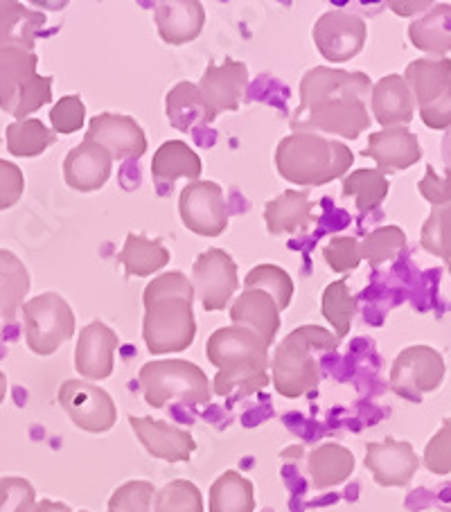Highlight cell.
Returning a JSON list of instances; mask_svg holds the SVG:
<instances>
[{"label": "cell", "mask_w": 451, "mask_h": 512, "mask_svg": "<svg viewBox=\"0 0 451 512\" xmlns=\"http://www.w3.org/2000/svg\"><path fill=\"white\" fill-rule=\"evenodd\" d=\"M355 161L346 143L316 134H289L276 147V170L282 179L303 188H321L343 179Z\"/></svg>", "instance_id": "4"}, {"label": "cell", "mask_w": 451, "mask_h": 512, "mask_svg": "<svg viewBox=\"0 0 451 512\" xmlns=\"http://www.w3.org/2000/svg\"><path fill=\"white\" fill-rule=\"evenodd\" d=\"M86 107L79 95H66L50 109V129L55 134L70 136L84 127Z\"/></svg>", "instance_id": "44"}, {"label": "cell", "mask_w": 451, "mask_h": 512, "mask_svg": "<svg viewBox=\"0 0 451 512\" xmlns=\"http://www.w3.org/2000/svg\"><path fill=\"white\" fill-rule=\"evenodd\" d=\"M307 472L316 490H330L350 479L355 472V456L339 443H323L309 454Z\"/></svg>", "instance_id": "27"}, {"label": "cell", "mask_w": 451, "mask_h": 512, "mask_svg": "<svg viewBox=\"0 0 451 512\" xmlns=\"http://www.w3.org/2000/svg\"><path fill=\"white\" fill-rule=\"evenodd\" d=\"M194 289L181 271H167L143 291V339L152 355H172L188 350L197 337Z\"/></svg>", "instance_id": "2"}, {"label": "cell", "mask_w": 451, "mask_h": 512, "mask_svg": "<svg viewBox=\"0 0 451 512\" xmlns=\"http://www.w3.org/2000/svg\"><path fill=\"white\" fill-rule=\"evenodd\" d=\"M409 39L418 50L433 57H447L451 48V5L433 3L409 25Z\"/></svg>", "instance_id": "26"}, {"label": "cell", "mask_w": 451, "mask_h": 512, "mask_svg": "<svg viewBox=\"0 0 451 512\" xmlns=\"http://www.w3.org/2000/svg\"><path fill=\"white\" fill-rule=\"evenodd\" d=\"M197 86L208 109V125H212L221 113L242 107L249 88V68L244 61L235 59L210 64Z\"/></svg>", "instance_id": "14"}, {"label": "cell", "mask_w": 451, "mask_h": 512, "mask_svg": "<svg viewBox=\"0 0 451 512\" xmlns=\"http://www.w3.org/2000/svg\"><path fill=\"white\" fill-rule=\"evenodd\" d=\"M370 107L384 129L411 125L415 100L402 75H386L370 88Z\"/></svg>", "instance_id": "23"}, {"label": "cell", "mask_w": 451, "mask_h": 512, "mask_svg": "<svg viewBox=\"0 0 451 512\" xmlns=\"http://www.w3.org/2000/svg\"><path fill=\"white\" fill-rule=\"evenodd\" d=\"M23 334L28 348L39 357H50L73 339L75 314L68 300L55 291L30 298L23 303Z\"/></svg>", "instance_id": "7"}, {"label": "cell", "mask_w": 451, "mask_h": 512, "mask_svg": "<svg viewBox=\"0 0 451 512\" xmlns=\"http://www.w3.org/2000/svg\"><path fill=\"white\" fill-rule=\"evenodd\" d=\"M406 233L400 226H379L359 242L361 260L370 264V269H379L386 262H393L406 251Z\"/></svg>", "instance_id": "36"}, {"label": "cell", "mask_w": 451, "mask_h": 512, "mask_svg": "<svg viewBox=\"0 0 451 512\" xmlns=\"http://www.w3.org/2000/svg\"><path fill=\"white\" fill-rule=\"evenodd\" d=\"M37 503L34 485L23 476L0 479V512H32Z\"/></svg>", "instance_id": "43"}, {"label": "cell", "mask_w": 451, "mask_h": 512, "mask_svg": "<svg viewBox=\"0 0 451 512\" xmlns=\"http://www.w3.org/2000/svg\"><path fill=\"white\" fill-rule=\"evenodd\" d=\"M179 215L190 233L219 237L228 228L224 188L215 181H190L181 190Z\"/></svg>", "instance_id": "13"}, {"label": "cell", "mask_w": 451, "mask_h": 512, "mask_svg": "<svg viewBox=\"0 0 451 512\" xmlns=\"http://www.w3.org/2000/svg\"><path fill=\"white\" fill-rule=\"evenodd\" d=\"M244 287L260 289L264 294H269L280 312L287 310L291 298H294V280L278 264H258V267H253L244 280Z\"/></svg>", "instance_id": "38"}, {"label": "cell", "mask_w": 451, "mask_h": 512, "mask_svg": "<svg viewBox=\"0 0 451 512\" xmlns=\"http://www.w3.org/2000/svg\"><path fill=\"white\" fill-rule=\"evenodd\" d=\"M201 172L203 165L199 154L194 152L188 143H183V140H165V143L156 149L152 161L154 181L174 183L179 176L199 181Z\"/></svg>", "instance_id": "31"}, {"label": "cell", "mask_w": 451, "mask_h": 512, "mask_svg": "<svg viewBox=\"0 0 451 512\" xmlns=\"http://www.w3.org/2000/svg\"><path fill=\"white\" fill-rule=\"evenodd\" d=\"M5 395H7V377L3 370H0V404L5 402Z\"/></svg>", "instance_id": "51"}, {"label": "cell", "mask_w": 451, "mask_h": 512, "mask_svg": "<svg viewBox=\"0 0 451 512\" xmlns=\"http://www.w3.org/2000/svg\"><path fill=\"white\" fill-rule=\"evenodd\" d=\"M366 158H373L379 172L409 170L422 161V147L418 136L409 127H391L370 134L364 152Z\"/></svg>", "instance_id": "19"}, {"label": "cell", "mask_w": 451, "mask_h": 512, "mask_svg": "<svg viewBox=\"0 0 451 512\" xmlns=\"http://www.w3.org/2000/svg\"><path fill=\"white\" fill-rule=\"evenodd\" d=\"M32 285L30 271L12 251L0 249V319L14 323Z\"/></svg>", "instance_id": "30"}, {"label": "cell", "mask_w": 451, "mask_h": 512, "mask_svg": "<svg viewBox=\"0 0 451 512\" xmlns=\"http://www.w3.org/2000/svg\"><path fill=\"white\" fill-rule=\"evenodd\" d=\"M210 512H253L255 494L253 483L237 470H228L210 485Z\"/></svg>", "instance_id": "33"}, {"label": "cell", "mask_w": 451, "mask_h": 512, "mask_svg": "<svg viewBox=\"0 0 451 512\" xmlns=\"http://www.w3.org/2000/svg\"><path fill=\"white\" fill-rule=\"evenodd\" d=\"M5 140L10 154L16 158H34L41 156L46 149L57 143V134L50 127L43 125L37 118H25L12 122L5 129Z\"/></svg>", "instance_id": "34"}, {"label": "cell", "mask_w": 451, "mask_h": 512, "mask_svg": "<svg viewBox=\"0 0 451 512\" xmlns=\"http://www.w3.org/2000/svg\"><path fill=\"white\" fill-rule=\"evenodd\" d=\"M84 143H95L111 154L113 161L140 158L147 152V136L136 118L120 113H100L88 122Z\"/></svg>", "instance_id": "15"}, {"label": "cell", "mask_w": 451, "mask_h": 512, "mask_svg": "<svg viewBox=\"0 0 451 512\" xmlns=\"http://www.w3.org/2000/svg\"><path fill=\"white\" fill-rule=\"evenodd\" d=\"M264 222L271 235L307 233L316 222L314 201L307 190H285L264 206Z\"/></svg>", "instance_id": "24"}, {"label": "cell", "mask_w": 451, "mask_h": 512, "mask_svg": "<svg viewBox=\"0 0 451 512\" xmlns=\"http://www.w3.org/2000/svg\"><path fill=\"white\" fill-rule=\"evenodd\" d=\"M25 190L23 170L12 161L0 158V210H7L21 201Z\"/></svg>", "instance_id": "47"}, {"label": "cell", "mask_w": 451, "mask_h": 512, "mask_svg": "<svg viewBox=\"0 0 451 512\" xmlns=\"http://www.w3.org/2000/svg\"><path fill=\"white\" fill-rule=\"evenodd\" d=\"M154 21L158 34L170 46H185L199 34L206 25V7L199 0H163L156 5Z\"/></svg>", "instance_id": "20"}, {"label": "cell", "mask_w": 451, "mask_h": 512, "mask_svg": "<svg viewBox=\"0 0 451 512\" xmlns=\"http://www.w3.org/2000/svg\"><path fill=\"white\" fill-rule=\"evenodd\" d=\"M129 425L134 429L140 445L145 447V452L154 458H161V461L185 463L197 452V440L190 431L170 425L165 420L129 416Z\"/></svg>", "instance_id": "17"}, {"label": "cell", "mask_w": 451, "mask_h": 512, "mask_svg": "<svg viewBox=\"0 0 451 512\" xmlns=\"http://www.w3.org/2000/svg\"><path fill=\"white\" fill-rule=\"evenodd\" d=\"M339 348V339L321 325H300L289 332L269 361L276 391L287 400H298L312 393L321 382V366L314 352H332Z\"/></svg>", "instance_id": "5"}, {"label": "cell", "mask_w": 451, "mask_h": 512, "mask_svg": "<svg viewBox=\"0 0 451 512\" xmlns=\"http://www.w3.org/2000/svg\"><path fill=\"white\" fill-rule=\"evenodd\" d=\"M321 312L325 316V321L334 328V337L339 341L346 339L352 319H355L357 314V298L350 294L346 280H336L325 287Z\"/></svg>", "instance_id": "37"}, {"label": "cell", "mask_w": 451, "mask_h": 512, "mask_svg": "<svg viewBox=\"0 0 451 512\" xmlns=\"http://www.w3.org/2000/svg\"><path fill=\"white\" fill-rule=\"evenodd\" d=\"M118 346L120 339L116 330L102 321L88 323L79 334L75 348V370L86 379H100V382L111 377Z\"/></svg>", "instance_id": "18"}, {"label": "cell", "mask_w": 451, "mask_h": 512, "mask_svg": "<svg viewBox=\"0 0 451 512\" xmlns=\"http://www.w3.org/2000/svg\"><path fill=\"white\" fill-rule=\"evenodd\" d=\"M165 113L176 131L188 134L197 125H208V109L197 84L179 82L165 97Z\"/></svg>", "instance_id": "32"}, {"label": "cell", "mask_w": 451, "mask_h": 512, "mask_svg": "<svg viewBox=\"0 0 451 512\" xmlns=\"http://www.w3.org/2000/svg\"><path fill=\"white\" fill-rule=\"evenodd\" d=\"M46 25V14L32 12L16 0H0V48L14 46L34 52V41Z\"/></svg>", "instance_id": "25"}, {"label": "cell", "mask_w": 451, "mask_h": 512, "mask_svg": "<svg viewBox=\"0 0 451 512\" xmlns=\"http://www.w3.org/2000/svg\"><path fill=\"white\" fill-rule=\"evenodd\" d=\"M32 512H73L68 503L61 501H52V499H43L41 503H34Z\"/></svg>", "instance_id": "50"}, {"label": "cell", "mask_w": 451, "mask_h": 512, "mask_svg": "<svg viewBox=\"0 0 451 512\" xmlns=\"http://www.w3.org/2000/svg\"><path fill=\"white\" fill-rule=\"evenodd\" d=\"M364 463L382 488H406L420 467V458L406 440L386 438L382 443H368Z\"/></svg>", "instance_id": "16"}, {"label": "cell", "mask_w": 451, "mask_h": 512, "mask_svg": "<svg viewBox=\"0 0 451 512\" xmlns=\"http://www.w3.org/2000/svg\"><path fill=\"white\" fill-rule=\"evenodd\" d=\"M206 357L217 366L212 395H235L237 400H244L269 384V348L258 334L240 325H226L212 332Z\"/></svg>", "instance_id": "3"}, {"label": "cell", "mask_w": 451, "mask_h": 512, "mask_svg": "<svg viewBox=\"0 0 451 512\" xmlns=\"http://www.w3.org/2000/svg\"><path fill=\"white\" fill-rule=\"evenodd\" d=\"M447 375L445 359L429 346H411L402 350L391 368V388L404 400L420 402L422 395L433 393L442 386Z\"/></svg>", "instance_id": "9"}, {"label": "cell", "mask_w": 451, "mask_h": 512, "mask_svg": "<svg viewBox=\"0 0 451 512\" xmlns=\"http://www.w3.org/2000/svg\"><path fill=\"white\" fill-rule=\"evenodd\" d=\"M404 82L411 88L415 107L429 129H449L451 125V61L415 59L406 66Z\"/></svg>", "instance_id": "8"}, {"label": "cell", "mask_w": 451, "mask_h": 512, "mask_svg": "<svg viewBox=\"0 0 451 512\" xmlns=\"http://www.w3.org/2000/svg\"><path fill=\"white\" fill-rule=\"evenodd\" d=\"M37 52L23 48H0V109L10 113L21 88L37 75Z\"/></svg>", "instance_id": "28"}, {"label": "cell", "mask_w": 451, "mask_h": 512, "mask_svg": "<svg viewBox=\"0 0 451 512\" xmlns=\"http://www.w3.org/2000/svg\"><path fill=\"white\" fill-rule=\"evenodd\" d=\"M449 224H451L449 206L431 208V215L427 217V222L422 224V233H420V244L424 246V251H429L436 255V258L445 260L447 267L451 264Z\"/></svg>", "instance_id": "40"}, {"label": "cell", "mask_w": 451, "mask_h": 512, "mask_svg": "<svg viewBox=\"0 0 451 512\" xmlns=\"http://www.w3.org/2000/svg\"><path fill=\"white\" fill-rule=\"evenodd\" d=\"M52 79L50 75H34L28 84H25L19 95H16V100L12 104L10 109V116L16 118V122L19 120H25L30 116V113L39 111L41 107H46V104L52 102Z\"/></svg>", "instance_id": "42"}, {"label": "cell", "mask_w": 451, "mask_h": 512, "mask_svg": "<svg viewBox=\"0 0 451 512\" xmlns=\"http://www.w3.org/2000/svg\"><path fill=\"white\" fill-rule=\"evenodd\" d=\"M231 321L233 325L258 334L264 346L271 348L280 330V310L264 291L244 289V294L237 296L231 305Z\"/></svg>", "instance_id": "22"}, {"label": "cell", "mask_w": 451, "mask_h": 512, "mask_svg": "<svg viewBox=\"0 0 451 512\" xmlns=\"http://www.w3.org/2000/svg\"><path fill=\"white\" fill-rule=\"evenodd\" d=\"M113 158L104 147L82 143L73 147L64 161V179L77 192H97L111 179Z\"/></svg>", "instance_id": "21"}, {"label": "cell", "mask_w": 451, "mask_h": 512, "mask_svg": "<svg viewBox=\"0 0 451 512\" xmlns=\"http://www.w3.org/2000/svg\"><path fill=\"white\" fill-rule=\"evenodd\" d=\"M312 39L321 57L330 64H346L355 59L366 46L368 25L361 16L341 7L323 12L312 30Z\"/></svg>", "instance_id": "11"}, {"label": "cell", "mask_w": 451, "mask_h": 512, "mask_svg": "<svg viewBox=\"0 0 451 512\" xmlns=\"http://www.w3.org/2000/svg\"><path fill=\"white\" fill-rule=\"evenodd\" d=\"M154 512H206L203 494L188 479H174L154 494Z\"/></svg>", "instance_id": "39"}, {"label": "cell", "mask_w": 451, "mask_h": 512, "mask_svg": "<svg viewBox=\"0 0 451 512\" xmlns=\"http://www.w3.org/2000/svg\"><path fill=\"white\" fill-rule=\"evenodd\" d=\"M370 77L327 66L307 70L300 79V102L291 113L294 134L357 140L370 127Z\"/></svg>", "instance_id": "1"}, {"label": "cell", "mask_w": 451, "mask_h": 512, "mask_svg": "<svg viewBox=\"0 0 451 512\" xmlns=\"http://www.w3.org/2000/svg\"><path fill=\"white\" fill-rule=\"evenodd\" d=\"M418 190L433 208L449 206L451 201L449 176H440L436 170H433V165H427V174H424V179L418 183Z\"/></svg>", "instance_id": "48"}, {"label": "cell", "mask_w": 451, "mask_h": 512, "mask_svg": "<svg viewBox=\"0 0 451 512\" xmlns=\"http://www.w3.org/2000/svg\"><path fill=\"white\" fill-rule=\"evenodd\" d=\"M145 402L152 409H165L179 402L203 406L212 400V384L203 370L185 359H154L140 368L138 375Z\"/></svg>", "instance_id": "6"}, {"label": "cell", "mask_w": 451, "mask_h": 512, "mask_svg": "<svg viewBox=\"0 0 451 512\" xmlns=\"http://www.w3.org/2000/svg\"><path fill=\"white\" fill-rule=\"evenodd\" d=\"M433 3L431 0H420V3H388V7H391V10L397 14V16H415V14H424L429 10Z\"/></svg>", "instance_id": "49"}, {"label": "cell", "mask_w": 451, "mask_h": 512, "mask_svg": "<svg viewBox=\"0 0 451 512\" xmlns=\"http://www.w3.org/2000/svg\"><path fill=\"white\" fill-rule=\"evenodd\" d=\"M192 289L206 312H221L231 305L240 287L235 260L221 249L203 251L192 267Z\"/></svg>", "instance_id": "12"}, {"label": "cell", "mask_w": 451, "mask_h": 512, "mask_svg": "<svg viewBox=\"0 0 451 512\" xmlns=\"http://www.w3.org/2000/svg\"><path fill=\"white\" fill-rule=\"evenodd\" d=\"M388 190H391V181L379 170H355L343 176V197H355L361 215L373 213L382 206Z\"/></svg>", "instance_id": "35"}, {"label": "cell", "mask_w": 451, "mask_h": 512, "mask_svg": "<svg viewBox=\"0 0 451 512\" xmlns=\"http://www.w3.org/2000/svg\"><path fill=\"white\" fill-rule=\"evenodd\" d=\"M451 431L449 420L438 429V434L429 440L427 449H424V467L438 476H449L451 472Z\"/></svg>", "instance_id": "46"}, {"label": "cell", "mask_w": 451, "mask_h": 512, "mask_svg": "<svg viewBox=\"0 0 451 512\" xmlns=\"http://www.w3.org/2000/svg\"><path fill=\"white\" fill-rule=\"evenodd\" d=\"M57 400L61 409L68 413V418L86 434H106L118 420L113 397L86 379H66L59 386Z\"/></svg>", "instance_id": "10"}, {"label": "cell", "mask_w": 451, "mask_h": 512, "mask_svg": "<svg viewBox=\"0 0 451 512\" xmlns=\"http://www.w3.org/2000/svg\"><path fill=\"white\" fill-rule=\"evenodd\" d=\"M323 258L327 262V267L336 273L355 271L361 264L359 242L355 240V237H348V235L332 237V240L325 244Z\"/></svg>", "instance_id": "45"}, {"label": "cell", "mask_w": 451, "mask_h": 512, "mask_svg": "<svg viewBox=\"0 0 451 512\" xmlns=\"http://www.w3.org/2000/svg\"><path fill=\"white\" fill-rule=\"evenodd\" d=\"M154 485L149 481H127L111 494L106 512H152Z\"/></svg>", "instance_id": "41"}, {"label": "cell", "mask_w": 451, "mask_h": 512, "mask_svg": "<svg viewBox=\"0 0 451 512\" xmlns=\"http://www.w3.org/2000/svg\"><path fill=\"white\" fill-rule=\"evenodd\" d=\"M118 262L129 278H149L170 264V251L163 240H149L140 233H129L125 246L118 253Z\"/></svg>", "instance_id": "29"}, {"label": "cell", "mask_w": 451, "mask_h": 512, "mask_svg": "<svg viewBox=\"0 0 451 512\" xmlns=\"http://www.w3.org/2000/svg\"><path fill=\"white\" fill-rule=\"evenodd\" d=\"M79 512H88V510H79Z\"/></svg>", "instance_id": "52"}]
</instances>
